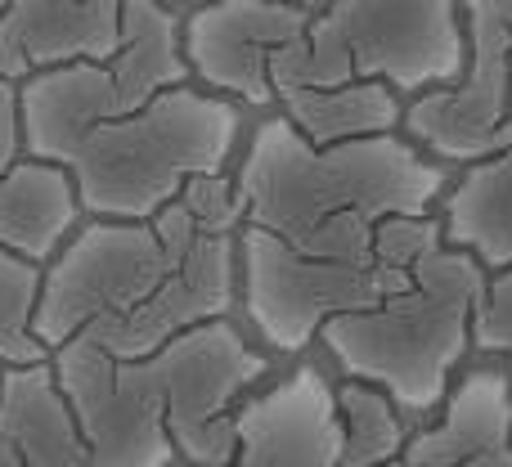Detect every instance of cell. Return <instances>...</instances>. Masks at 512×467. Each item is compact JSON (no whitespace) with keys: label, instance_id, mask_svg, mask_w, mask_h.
Returning a JSON list of instances; mask_svg holds the SVG:
<instances>
[{"label":"cell","instance_id":"cell-1","mask_svg":"<svg viewBox=\"0 0 512 467\" xmlns=\"http://www.w3.org/2000/svg\"><path fill=\"white\" fill-rule=\"evenodd\" d=\"M445 180L450 176L441 162L405 135L315 149L283 113H265L252 126L248 149L234 167L243 225L283 243H306L342 216H436L450 194Z\"/></svg>","mask_w":512,"mask_h":467},{"label":"cell","instance_id":"cell-2","mask_svg":"<svg viewBox=\"0 0 512 467\" xmlns=\"http://www.w3.org/2000/svg\"><path fill=\"white\" fill-rule=\"evenodd\" d=\"M248 108L203 86H180L126 117L72 135L54 162L72 171L90 221L149 225L194 176L230 171Z\"/></svg>","mask_w":512,"mask_h":467},{"label":"cell","instance_id":"cell-3","mask_svg":"<svg viewBox=\"0 0 512 467\" xmlns=\"http://www.w3.org/2000/svg\"><path fill=\"white\" fill-rule=\"evenodd\" d=\"M490 274L472 252L436 247L418 261L414 283L378 310L342 315L319 333V346L342 369L382 387L409 423L441 414L454 391V369L472 351V315Z\"/></svg>","mask_w":512,"mask_h":467},{"label":"cell","instance_id":"cell-4","mask_svg":"<svg viewBox=\"0 0 512 467\" xmlns=\"http://www.w3.org/2000/svg\"><path fill=\"white\" fill-rule=\"evenodd\" d=\"M274 95L387 81L400 99L468 77V27L459 0H333L301 41L270 59Z\"/></svg>","mask_w":512,"mask_h":467},{"label":"cell","instance_id":"cell-5","mask_svg":"<svg viewBox=\"0 0 512 467\" xmlns=\"http://www.w3.org/2000/svg\"><path fill=\"white\" fill-rule=\"evenodd\" d=\"M243 265V319L261 337L265 351L301 355L319 342L333 319L378 310L387 297L414 283L418 265L387 261L373 252L369 261H328L301 256L283 238L248 230L239 234Z\"/></svg>","mask_w":512,"mask_h":467},{"label":"cell","instance_id":"cell-6","mask_svg":"<svg viewBox=\"0 0 512 467\" xmlns=\"http://www.w3.org/2000/svg\"><path fill=\"white\" fill-rule=\"evenodd\" d=\"M189 252L162 243L153 221H86L59 252V261L45 265L36 337L50 351H59L95 324L126 319L167 288L171 274L189 261Z\"/></svg>","mask_w":512,"mask_h":467},{"label":"cell","instance_id":"cell-7","mask_svg":"<svg viewBox=\"0 0 512 467\" xmlns=\"http://www.w3.org/2000/svg\"><path fill=\"white\" fill-rule=\"evenodd\" d=\"M167 427L189 467H230L239 459V405L243 391L270 373V355L243 337L234 319L189 328L153 355Z\"/></svg>","mask_w":512,"mask_h":467},{"label":"cell","instance_id":"cell-8","mask_svg":"<svg viewBox=\"0 0 512 467\" xmlns=\"http://www.w3.org/2000/svg\"><path fill=\"white\" fill-rule=\"evenodd\" d=\"M54 373L95 467H171L180 459L153 360H117L90 337H72L54 351Z\"/></svg>","mask_w":512,"mask_h":467},{"label":"cell","instance_id":"cell-9","mask_svg":"<svg viewBox=\"0 0 512 467\" xmlns=\"http://www.w3.org/2000/svg\"><path fill=\"white\" fill-rule=\"evenodd\" d=\"M315 9L297 0H203L185 18V59L194 86L239 108L279 113L270 59L283 45L301 41Z\"/></svg>","mask_w":512,"mask_h":467},{"label":"cell","instance_id":"cell-10","mask_svg":"<svg viewBox=\"0 0 512 467\" xmlns=\"http://www.w3.org/2000/svg\"><path fill=\"white\" fill-rule=\"evenodd\" d=\"M243 306V265H239V238L203 234L189 261L171 274V283L140 310L113 324H95L90 337L117 360H153L162 346L185 337L189 328L212 324V319H234Z\"/></svg>","mask_w":512,"mask_h":467},{"label":"cell","instance_id":"cell-11","mask_svg":"<svg viewBox=\"0 0 512 467\" xmlns=\"http://www.w3.org/2000/svg\"><path fill=\"white\" fill-rule=\"evenodd\" d=\"M230 467H342V418L319 364H297L239 405V459Z\"/></svg>","mask_w":512,"mask_h":467},{"label":"cell","instance_id":"cell-12","mask_svg":"<svg viewBox=\"0 0 512 467\" xmlns=\"http://www.w3.org/2000/svg\"><path fill=\"white\" fill-rule=\"evenodd\" d=\"M126 0H14L0 14V63L9 81H32L72 63H108L122 50Z\"/></svg>","mask_w":512,"mask_h":467},{"label":"cell","instance_id":"cell-13","mask_svg":"<svg viewBox=\"0 0 512 467\" xmlns=\"http://www.w3.org/2000/svg\"><path fill=\"white\" fill-rule=\"evenodd\" d=\"M499 445H512V373L472 369L450 391L436 423L418 427L405 454L387 467H463Z\"/></svg>","mask_w":512,"mask_h":467},{"label":"cell","instance_id":"cell-14","mask_svg":"<svg viewBox=\"0 0 512 467\" xmlns=\"http://www.w3.org/2000/svg\"><path fill=\"white\" fill-rule=\"evenodd\" d=\"M86 221L77 180L59 162L23 158L0 180V252L54 265Z\"/></svg>","mask_w":512,"mask_h":467},{"label":"cell","instance_id":"cell-15","mask_svg":"<svg viewBox=\"0 0 512 467\" xmlns=\"http://www.w3.org/2000/svg\"><path fill=\"white\" fill-rule=\"evenodd\" d=\"M113 77L117 113H140L167 90L194 86L185 59V18L162 0H126L122 5V50L104 63Z\"/></svg>","mask_w":512,"mask_h":467},{"label":"cell","instance_id":"cell-16","mask_svg":"<svg viewBox=\"0 0 512 467\" xmlns=\"http://www.w3.org/2000/svg\"><path fill=\"white\" fill-rule=\"evenodd\" d=\"M0 432L18 445L27 467H95V454L59 387L54 360L36 369H5Z\"/></svg>","mask_w":512,"mask_h":467},{"label":"cell","instance_id":"cell-17","mask_svg":"<svg viewBox=\"0 0 512 467\" xmlns=\"http://www.w3.org/2000/svg\"><path fill=\"white\" fill-rule=\"evenodd\" d=\"M436 216L445 225V243L472 252L486 274L512 270V131L499 153L463 167Z\"/></svg>","mask_w":512,"mask_h":467},{"label":"cell","instance_id":"cell-18","mask_svg":"<svg viewBox=\"0 0 512 467\" xmlns=\"http://www.w3.org/2000/svg\"><path fill=\"white\" fill-rule=\"evenodd\" d=\"M405 108L409 104L387 81H351V86L337 90H283L279 95V113L315 149L400 135L405 131Z\"/></svg>","mask_w":512,"mask_h":467},{"label":"cell","instance_id":"cell-19","mask_svg":"<svg viewBox=\"0 0 512 467\" xmlns=\"http://www.w3.org/2000/svg\"><path fill=\"white\" fill-rule=\"evenodd\" d=\"M337 418H342V467H387L405 454L409 418L382 387L360 378L333 382Z\"/></svg>","mask_w":512,"mask_h":467},{"label":"cell","instance_id":"cell-20","mask_svg":"<svg viewBox=\"0 0 512 467\" xmlns=\"http://www.w3.org/2000/svg\"><path fill=\"white\" fill-rule=\"evenodd\" d=\"M41 292H45V265H32L14 252H0V364L5 369H36V364L54 360V351L36 337Z\"/></svg>","mask_w":512,"mask_h":467},{"label":"cell","instance_id":"cell-21","mask_svg":"<svg viewBox=\"0 0 512 467\" xmlns=\"http://www.w3.org/2000/svg\"><path fill=\"white\" fill-rule=\"evenodd\" d=\"M189 216L198 221L203 234L216 238H239L243 234V198L234 185V171H212V176H194L180 194Z\"/></svg>","mask_w":512,"mask_h":467},{"label":"cell","instance_id":"cell-22","mask_svg":"<svg viewBox=\"0 0 512 467\" xmlns=\"http://www.w3.org/2000/svg\"><path fill=\"white\" fill-rule=\"evenodd\" d=\"M472 351L512 360V270L490 274L481 292L477 315H472Z\"/></svg>","mask_w":512,"mask_h":467},{"label":"cell","instance_id":"cell-23","mask_svg":"<svg viewBox=\"0 0 512 467\" xmlns=\"http://www.w3.org/2000/svg\"><path fill=\"white\" fill-rule=\"evenodd\" d=\"M27 158L23 140V86L18 81H0V180Z\"/></svg>","mask_w":512,"mask_h":467},{"label":"cell","instance_id":"cell-24","mask_svg":"<svg viewBox=\"0 0 512 467\" xmlns=\"http://www.w3.org/2000/svg\"><path fill=\"white\" fill-rule=\"evenodd\" d=\"M463 467H512V445H499V450H490V454H477V459L463 463Z\"/></svg>","mask_w":512,"mask_h":467},{"label":"cell","instance_id":"cell-25","mask_svg":"<svg viewBox=\"0 0 512 467\" xmlns=\"http://www.w3.org/2000/svg\"><path fill=\"white\" fill-rule=\"evenodd\" d=\"M0 467H27V463H23V454H18V445L9 441L5 432H0Z\"/></svg>","mask_w":512,"mask_h":467},{"label":"cell","instance_id":"cell-26","mask_svg":"<svg viewBox=\"0 0 512 467\" xmlns=\"http://www.w3.org/2000/svg\"><path fill=\"white\" fill-rule=\"evenodd\" d=\"M297 5H306V9H315V14H319V9L333 5V0H297Z\"/></svg>","mask_w":512,"mask_h":467},{"label":"cell","instance_id":"cell-27","mask_svg":"<svg viewBox=\"0 0 512 467\" xmlns=\"http://www.w3.org/2000/svg\"><path fill=\"white\" fill-rule=\"evenodd\" d=\"M162 5H171V9H176V5H185V0H162Z\"/></svg>","mask_w":512,"mask_h":467},{"label":"cell","instance_id":"cell-28","mask_svg":"<svg viewBox=\"0 0 512 467\" xmlns=\"http://www.w3.org/2000/svg\"><path fill=\"white\" fill-rule=\"evenodd\" d=\"M9 5H14V0H0V14H5V9H9Z\"/></svg>","mask_w":512,"mask_h":467},{"label":"cell","instance_id":"cell-29","mask_svg":"<svg viewBox=\"0 0 512 467\" xmlns=\"http://www.w3.org/2000/svg\"><path fill=\"white\" fill-rule=\"evenodd\" d=\"M0 81H9V77H5V63H0Z\"/></svg>","mask_w":512,"mask_h":467},{"label":"cell","instance_id":"cell-30","mask_svg":"<svg viewBox=\"0 0 512 467\" xmlns=\"http://www.w3.org/2000/svg\"><path fill=\"white\" fill-rule=\"evenodd\" d=\"M0 382H5V364H0Z\"/></svg>","mask_w":512,"mask_h":467},{"label":"cell","instance_id":"cell-31","mask_svg":"<svg viewBox=\"0 0 512 467\" xmlns=\"http://www.w3.org/2000/svg\"><path fill=\"white\" fill-rule=\"evenodd\" d=\"M508 373H512V360H508Z\"/></svg>","mask_w":512,"mask_h":467}]
</instances>
